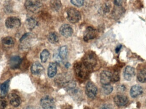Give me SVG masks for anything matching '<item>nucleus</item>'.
<instances>
[{"label":"nucleus","instance_id":"1","mask_svg":"<svg viewBox=\"0 0 146 109\" xmlns=\"http://www.w3.org/2000/svg\"><path fill=\"white\" fill-rule=\"evenodd\" d=\"M74 70L76 78L80 81H84L87 80L91 72L82 61L77 62L74 63Z\"/></svg>","mask_w":146,"mask_h":109},{"label":"nucleus","instance_id":"2","mask_svg":"<svg viewBox=\"0 0 146 109\" xmlns=\"http://www.w3.org/2000/svg\"><path fill=\"white\" fill-rule=\"evenodd\" d=\"M82 62L91 72L93 70L98 63V58L96 54L92 51L86 53L82 59Z\"/></svg>","mask_w":146,"mask_h":109},{"label":"nucleus","instance_id":"3","mask_svg":"<svg viewBox=\"0 0 146 109\" xmlns=\"http://www.w3.org/2000/svg\"><path fill=\"white\" fill-rule=\"evenodd\" d=\"M25 5L26 9L33 13H38L42 7L40 0H26Z\"/></svg>","mask_w":146,"mask_h":109},{"label":"nucleus","instance_id":"4","mask_svg":"<svg viewBox=\"0 0 146 109\" xmlns=\"http://www.w3.org/2000/svg\"><path fill=\"white\" fill-rule=\"evenodd\" d=\"M67 18L68 21L73 24H75L79 22L81 18L80 12L73 8H71L67 10Z\"/></svg>","mask_w":146,"mask_h":109},{"label":"nucleus","instance_id":"5","mask_svg":"<svg viewBox=\"0 0 146 109\" xmlns=\"http://www.w3.org/2000/svg\"><path fill=\"white\" fill-rule=\"evenodd\" d=\"M40 105L43 109H56L55 102L49 96H45L41 98Z\"/></svg>","mask_w":146,"mask_h":109},{"label":"nucleus","instance_id":"6","mask_svg":"<svg viewBox=\"0 0 146 109\" xmlns=\"http://www.w3.org/2000/svg\"><path fill=\"white\" fill-rule=\"evenodd\" d=\"M86 93L89 98H95L98 93V88L93 82L89 81L87 83L86 86Z\"/></svg>","mask_w":146,"mask_h":109},{"label":"nucleus","instance_id":"7","mask_svg":"<svg viewBox=\"0 0 146 109\" xmlns=\"http://www.w3.org/2000/svg\"><path fill=\"white\" fill-rule=\"evenodd\" d=\"M72 80L71 76L67 73L59 74L55 79L56 84L60 86L64 87L65 85Z\"/></svg>","mask_w":146,"mask_h":109},{"label":"nucleus","instance_id":"8","mask_svg":"<svg viewBox=\"0 0 146 109\" xmlns=\"http://www.w3.org/2000/svg\"><path fill=\"white\" fill-rule=\"evenodd\" d=\"M21 24L20 20L15 17H9L6 19L5 25L9 29L18 28Z\"/></svg>","mask_w":146,"mask_h":109},{"label":"nucleus","instance_id":"9","mask_svg":"<svg viewBox=\"0 0 146 109\" xmlns=\"http://www.w3.org/2000/svg\"><path fill=\"white\" fill-rule=\"evenodd\" d=\"M97 31L92 27H87L84 32L83 39L85 42L94 39L97 36Z\"/></svg>","mask_w":146,"mask_h":109},{"label":"nucleus","instance_id":"10","mask_svg":"<svg viewBox=\"0 0 146 109\" xmlns=\"http://www.w3.org/2000/svg\"><path fill=\"white\" fill-rule=\"evenodd\" d=\"M112 74L109 71H102L100 74V81L103 85H110L112 80Z\"/></svg>","mask_w":146,"mask_h":109},{"label":"nucleus","instance_id":"11","mask_svg":"<svg viewBox=\"0 0 146 109\" xmlns=\"http://www.w3.org/2000/svg\"><path fill=\"white\" fill-rule=\"evenodd\" d=\"M60 34L66 38L72 36L73 33V30L71 26L67 24H64L60 28Z\"/></svg>","mask_w":146,"mask_h":109},{"label":"nucleus","instance_id":"12","mask_svg":"<svg viewBox=\"0 0 146 109\" xmlns=\"http://www.w3.org/2000/svg\"><path fill=\"white\" fill-rule=\"evenodd\" d=\"M44 71V68L38 62H35L32 65L31 71L32 73L34 75H40Z\"/></svg>","mask_w":146,"mask_h":109},{"label":"nucleus","instance_id":"13","mask_svg":"<svg viewBox=\"0 0 146 109\" xmlns=\"http://www.w3.org/2000/svg\"><path fill=\"white\" fill-rule=\"evenodd\" d=\"M115 104L118 107H123L127 104L128 99L126 96L122 95H116L114 98Z\"/></svg>","mask_w":146,"mask_h":109},{"label":"nucleus","instance_id":"14","mask_svg":"<svg viewBox=\"0 0 146 109\" xmlns=\"http://www.w3.org/2000/svg\"><path fill=\"white\" fill-rule=\"evenodd\" d=\"M10 104L14 107H19L21 103L20 97L15 93H11L8 96Z\"/></svg>","mask_w":146,"mask_h":109},{"label":"nucleus","instance_id":"15","mask_svg":"<svg viewBox=\"0 0 146 109\" xmlns=\"http://www.w3.org/2000/svg\"><path fill=\"white\" fill-rule=\"evenodd\" d=\"M22 62V59L19 56H15L10 58L9 61V67L12 69L19 68Z\"/></svg>","mask_w":146,"mask_h":109},{"label":"nucleus","instance_id":"16","mask_svg":"<svg viewBox=\"0 0 146 109\" xmlns=\"http://www.w3.org/2000/svg\"><path fill=\"white\" fill-rule=\"evenodd\" d=\"M135 75V72L134 68L131 66H127L124 70L123 73L124 79L126 80L129 81L132 79V78Z\"/></svg>","mask_w":146,"mask_h":109},{"label":"nucleus","instance_id":"17","mask_svg":"<svg viewBox=\"0 0 146 109\" xmlns=\"http://www.w3.org/2000/svg\"><path fill=\"white\" fill-rule=\"evenodd\" d=\"M57 71V64L56 63L51 62L49 64L48 68V75L52 78L56 75Z\"/></svg>","mask_w":146,"mask_h":109},{"label":"nucleus","instance_id":"18","mask_svg":"<svg viewBox=\"0 0 146 109\" xmlns=\"http://www.w3.org/2000/svg\"><path fill=\"white\" fill-rule=\"evenodd\" d=\"M143 89L139 85H134L132 87L130 91V94L132 98L137 97L143 93Z\"/></svg>","mask_w":146,"mask_h":109},{"label":"nucleus","instance_id":"19","mask_svg":"<svg viewBox=\"0 0 146 109\" xmlns=\"http://www.w3.org/2000/svg\"><path fill=\"white\" fill-rule=\"evenodd\" d=\"M70 96L74 100L76 101H80L82 98V94L81 92L78 88H76V87L68 91Z\"/></svg>","mask_w":146,"mask_h":109},{"label":"nucleus","instance_id":"20","mask_svg":"<svg viewBox=\"0 0 146 109\" xmlns=\"http://www.w3.org/2000/svg\"><path fill=\"white\" fill-rule=\"evenodd\" d=\"M2 43L4 48L6 49H9L13 46L15 41L13 38L7 36L3 38Z\"/></svg>","mask_w":146,"mask_h":109},{"label":"nucleus","instance_id":"21","mask_svg":"<svg viewBox=\"0 0 146 109\" xmlns=\"http://www.w3.org/2000/svg\"><path fill=\"white\" fill-rule=\"evenodd\" d=\"M9 80H7L0 85L1 96L4 97L7 94L9 87Z\"/></svg>","mask_w":146,"mask_h":109},{"label":"nucleus","instance_id":"22","mask_svg":"<svg viewBox=\"0 0 146 109\" xmlns=\"http://www.w3.org/2000/svg\"><path fill=\"white\" fill-rule=\"evenodd\" d=\"M68 50L66 46H62L59 49V55L61 60H64L67 58Z\"/></svg>","mask_w":146,"mask_h":109},{"label":"nucleus","instance_id":"23","mask_svg":"<svg viewBox=\"0 0 146 109\" xmlns=\"http://www.w3.org/2000/svg\"><path fill=\"white\" fill-rule=\"evenodd\" d=\"M37 24V21L33 18H28L26 20V26L29 30H31L34 29L36 26Z\"/></svg>","mask_w":146,"mask_h":109},{"label":"nucleus","instance_id":"24","mask_svg":"<svg viewBox=\"0 0 146 109\" xmlns=\"http://www.w3.org/2000/svg\"><path fill=\"white\" fill-rule=\"evenodd\" d=\"M137 79L141 83L146 82V68L143 69L138 72Z\"/></svg>","mask_w":146,"mask_h":109},{"label":"nucleus","instance_id":"25","mask_svg":"<svg viewBox=\"0 0 146 109\" xmlns=\"http://www.w3.org/2000/svg\"><path fill=\"white\" fill-rule=\"evenodd\" d=\"M48 38L49 42L53 44L57 43L59 42V38H58V36L54 32L50 33L48 36Z\"/></svg>","mask_w":146,"mask_h":109},{"label":"nucleus","instance_id":"26","mask_svg":"<svg viewBox=\"0 0 146 109\" xmlns=\"http://www.w3.org/2000/svg\"><path fill=\"white\" fill-rule=\"evenodd\" d=\"M51 7L56 11H58L62 7V3L59 0H52L51 1Z\"/></svg>","mask_w":146,"mask_h":109},{"label":"nucleus","instance_id":"27","mask_svg":"<svg viewBox=\"0 0 146 109\" xmlns=\"http://www.w3.org/2000/svg\"><path fill=\"white\" fill-rule=\"evenodd\" d=\"M49 55V52L47 50L45 49L42 51L40 54V59L42 63H44L47 61Z\"/></svg>","mask_w":146,"mask_h":109},{"label":"nucleus","instance_id":"28","mask_svg":"<svg viewBox=\"0 0 146 109\" xmlns=\"http://www.w3.org/2000/svg\"><path fill=\"white\" fill-rule=\"evenodd\" d=\"M103 91L104 93L106 95H109L112 92L113 90V87L110 85H103Z\"/></svg>","mask_w":146,"mask_h":109},{"label":"nucleus","instance_id":"29","mask_svg":"<svg viewBox=\"0 0 146 109\" xmlns=\"http://www.w3.org/2000/svg\"><path fill=\"white\" fill-rule=\"evenodd\" d=\"M71 1L74 6L77 7H80L83 5L84 0H71Z\"/></svg>","mask_w":146,"mask_h":109},{"label":"nucleus","instance_id":"30","mask_svg":"<svg viewBox=\"0 0 146 109\" xmlns=\"http://www.w3.org/2000/svg\"><path fill=\"white\" fill-rule=\"evenodd\" d=\"M7 106V101L3 97H0V109H4Z\"/></svg>","mask_w":146,"mask_h":109},{"label":"nucleus","instance_id":"31","mask_svg":"<svg viewBox=\"0 0 146 109\" xmlns=\"http://www.w3.org/2000/svg\"><path fill=\"white\" fill-rule=\"evenodd\" d=\"M119 79H120V76H119V73L117 72H115L113 74H112L111 81L114 82H117Z\"/></svg>","mask_w":146,"mask_h":109},{"label":"nucleus","instance_id":"32","mask_svg":"<svg viewBox=\"0 0 146 109\" xmlns=\"http://www.w3.org/2000/svg\"><path fill=\"white\" fill-rule=\"evenodd\" d=\"M110 6L108 4H105L101 8V11L103 12L104 13H109L110 12Z\"/></svg>","mask_w":146,"mask_h":109},{"label":"nucleus","instance_id":"33","mask_svg":"<svg viewBox=\"0 0 146 109\" xmlns=\"http://www.w3.org/2000/svg\"><path fill=\"white\" fill-rule=\"evenodd\" d=\"M99 109H113V107L110 104H105L102 105Z\"/></svg>","mask_w":146,"mask_h":109},{"label":"nucleus","instance_id":"34","mask_svg":"<svg viewBox=\"0 0 146 109\" xmlns=\"http://www.w3.org/2000/svg\"><path fill=\"white\" fill-rule=\"evenodd\" d=\"M123 0H115L114 3L116 6H121L122 4Z\"/></svg>","mask_w":146,"mask_h":109},{"label":"nucleus","instance_id":"35","mask_svg":"<svg viewBox=\"0 0 146 109\" xmlns=\"http://www.w3.org/2000/svg\"><path fill=\"white\" fill-rule=\"evenodd\" d=\"M122 48V45H119L115 49V52L117 54V53H119L120 52V50H121V48Z\"/></svg>","mask_w":146,"mask_h":109},{"label":"nucleus","instance_id":"36","mask_svg":"<svg viewBox=\"0 0 146 109\" xmlns=\"http://www.w3.org/2000/svg\"><path fill=\"white\" fill-rule=\"evenodd\" d=\"M69 66H70V64H69L68 63H67L66 64V67L68 68V67H69Z\"/></svg>","mask_w":146,"mask_h":109},{"label":"nucleus","instance_id":"37","mask_svg":"<svg viewBox=\"0 0 146 109\" xmlns=\"http://www.w3.org/2000/svg\"><path fill=\"white\" fill-rule=\"evenodd\" d=\"M63 109H72V108L71 107H67V108H65Z\"/></svg>","mask_w":146,"mask_h":109},{"label":"nucleus","instance_id":"38","mask_svg":"<svg viewBox=\"0 0 146 109\" xmlns=\"http://www.w3.org/2000/svg\"><path fill=\"white\" fill-rule=\"evenodd\" d=\"M84 109H90L89 108H88V107H85V108H84Z\"/></svg>","mask_w":146,"mask_h":109},{"label":"nucleus","instance_id":"39","mask_svg":"<svg viewBox=\"0 0 146 109\" xmlns=\"http://www.w3.org/2000/svg\"></svg>","mask_w":146,"mask_h":109}]
</instances>
